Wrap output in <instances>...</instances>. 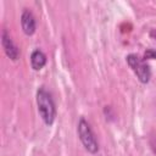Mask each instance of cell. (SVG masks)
I'll return each instance as SVG.
<instances>
[{
	"label": "cell",
	"instance_id": "cell-4",
	"mask_svg": "<svg viewBox=\"0 0 156 156\" xmlns=\"http://www.w3.org/2000/svg\"><path fill=\"white\" fill-rule=\"evenodd\" d=\"M1 44H2V48L5 50V54L7 55L9 58H11L12 61L18 60L20 50H18L17 45L13 43V40L11 39V37L7 33L6 29H4L2 33H1Z\"/></svg>",
	"mask_w": 156,
	"mask_h": 156
},
{
	"label": "cell",
	"instance_id": "cell-8",
	"mask_svg": "<svg viewBox=\"0 0 156 156\" xmlns=\"http://www.w3.org/2000/svg\"><path fill=\"white\" fill-rule=\"evenodd\" d=\"M150 35H151L152 38H155V39H156V29H152V30L150 32Z\"/></svg>",
	"mask_w": 156,
	"mask_h": 156
},
{
	"label": "cell",
	"instance_id": "cell-6",
	"mask_svg": "<svg viewBox=\"0 0 156 156\" xmlns=\"http://www.w3.org/2000/svg\"><path fill=\"white\" fill-rule=\"evenodd\" d=\"M45 63H46V55L41 50H39V49L34 50L32 52V55H30V65H32V68L34 71H40L45 66Z\"/></svg>",
	"mask_w": 156,
	"mask_h": 156
},
{
	"label": "cell",
	"instance_id": "cell-3",
	"mask_svg": "<svg viewBox=\"0 0 156 156\" xmlns=\"http://www.w3.org/2000/svg\"><path fill=\"white\" fill-rule=\"evenodd\" d=\"M126 58H127L128 66L135 73L138 79L144 84L147 83L150 80V78H151V69H150V66L146 63V60L139 57L135 54H130Z\"/></svg>",
	"mask_w": 156,
	"mask_h": 156
},
{
	"label": "cell",
	"instance_id": "cell-7",
	"mask_svg": "<svg viewBox=\"0 0 156 156\" xmlns=\"http://www.w3.org/2000/svg\"><path fill=\"white\" fill-rule=\"evenodd\" d=\"M144 58L145 60H154V58H156V50L147 49L145 51V54H144Z\"/></svg>",
	"mask_w": 156,
	"mask_h": 156
},
{
	"label": "cell",
	"instance_id": "cell-1",
	"mask_svg": "<svg viewBox=\"0 0 156 156\" xmlns=\"http://www.w3.org/2000/svg\"><path fill=\"white\" fill-rule=\"evenodd\" d=\"M37 106L38 112L46 126H51L55 121L56 107L51 94L45 88H39L37 91Z\"/></svg>",
	"mask_w": 156,
	"mask_h": 156
},
{
	"label": "cell",
	"instance_id": "cell-5",
	"mask_svg": "<svg viewBox=\"0 0 156 156\" xmlns=\"http://www.w3.org/2000/svg\"><path fill=\"white\" fill-rule=\"evenodd\" d=\"M21 26H22L24 34L27 35L34 34L35 28H37V22H35L34 15L28 9H24V11L21 15Z\"/></svg>",
	"mask_w": 156,
	"mask_h": 156
},
{
	"label": "cell",
	"instance_id": "cell-2",
	"mask_svg": "<svg viewBox=\"0 0 156 156\" xmlns=\"http://www.w3.org/2000/svg\"><path fill=\"white\" fill-rule=\"evenodd\" d=\"M77 132H78V136L83 144V146L85 147V150L90 154H96L99 150V144L98 140L95 138V134L90 127V124L84 119L80 118L78 122V127H77Z\"/></svg>",
	"mask_w": 156,
	"mask_h": 156
}]
</instances>
